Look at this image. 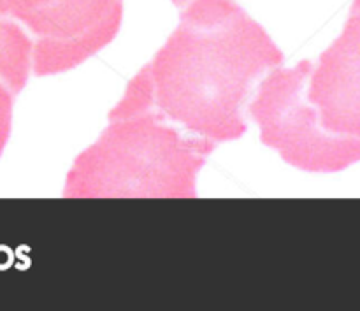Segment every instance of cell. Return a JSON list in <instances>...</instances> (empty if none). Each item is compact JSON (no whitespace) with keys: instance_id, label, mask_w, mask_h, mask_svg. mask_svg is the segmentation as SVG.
<instances>
[{"instance_id":"cell-6","label":"cell","mask_w":360,"mask_h":311,"mask_svg":"<svg viewBox=\"0 0 360 311\" xmlns=\"http://www.w3.org/2000/svg\"><path fill=\"white\" fill-rule=\"evenodd\" d=\"M34 65V41L16 21L0 16V76L14 94L28 83Z\"/></svg>"},{"instance_id":"cell-7","label":"cell","mask_w":360,"mask_h":311,"mask_svg":"<svg viewBox=\"0 0 360 311\" xmlns=\"http://www.w3.org/2000/svg\"><path fill=\"white\" fill-rule=\"evenodd\" d=\"M16 94L9 88V84L0 76V157L9 141L11 129H13V109Z\"/></svg>"},{"instance_id":"cell-8","label":"cell","mask_w":360,"mask_h":311,"mask_svg":"<svg viewBox=\"0 0 360 311\" xmlns=\"http://www.w3.org/2000/svg\"><path fill=\"white\" fill-rule=\"evenodd\" d=\"M171 2L174 4L176 7H179V9H181V7H185L186 4H188V2H192V0H171Z\"/></svg>"},{"instance_id":"cell-1","label":"cell","mask_w":360,"mask_h":311,"mask_svg":"<svg viewBox=\"0 0 360 311\" xmlns=\"http://www.w3.org/2000/svg\"><path fill=\"white\" fill-rule=\"evenodd\" d=\"M283 62L266 28L236 0H192L143 67L155 108L186 132L220 144L245 136L259 80Z\"/></svg>"},{"instance_id":"cell-4","label":"cell","mask_w":360,"mask_h":311,"mask_svg":"<svg viewBox=\"0 0 360 311\" xmlns=\"http://www.w3.org/2000/svg\"><path fill=\"white\" fill-rule=\"evenodd\" d=\"M0 16L28 32L32 72L46 77L76 69L115 41L123 0H0Z\"/></svg>"},{"instance_id":"cell-5","label":"cell","mask_w":360,"mask_h":311,"mask_svg":"<svg viewBox=\"0 0 360 311\" xmlns=\"http://www.w3.org/2000/svg\"><path fill=\"white\" fill-rule=\"evenodd\" d=\"M308 99L327 130L360 139V0L352 4L340 37L313 65Z\"/></svg>"},{"instance_id":"cell-2","label":"cell","mask_w":360,"mask_h":311,"mask_svg":"<svg viewBox=\"0 0 360 311\" xmlns=\"http://www.w3.org/2000/svg\"><path fill=\"white\" fill-rule=\"evenodd\" d=\"M218 144L169 122L151 101L144 67L127 83L108 125L65 178V199L197 197V176Z\"/></svg>"},{"instance_id":"cell-3","label":"cell","mask_w":360,"mask_h":311,"mask_svg":"<svg viewBox=\"0 0 360 311\" xmlns=\"http://www.w3.org/2000/svg\"><path fill=\"white\" fill-rule=\"evenodd\" d=\"M311 69L309 60L271 69L257 84L248 116L259 125L264 146L278 151L288 165L306 172H341L360 162V139L322 125L308 99Z\"/></svg>"}]
</instances>
